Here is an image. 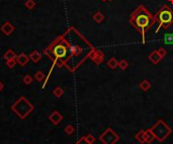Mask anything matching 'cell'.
Returning a JSON list of instances; mask_svg holds the SVG:
<instances>
[{
	"label": "cell",
	"instance_id": "obj_1",
	"mask_svg": "<svg viewBox=\"0 0 173 144\" xmlns=\"http://www.w3.org/2000/svg\"><path fill=\"white\" fill-rule=\"evenodd\" d=\"M130 22H131V24L133 25V26H135L140 31L143 37V42H145V33H146L147 29H148L154 22L152 15L145 9L144 6H140V7L132 14Z\"/></svg>",
	"mask_w": 173,
	"mask_h": 144
},
{
	"label": "cell",
	"instance_id": "obj_26",
	"mask_svg": "<svg viewBox=\"0 0 173 144\" xmlns=\"http://www.w3.org/2000/svg\"><path fill=\"white\" fill-rule=\"evenodd\" d=\"M35 5H36V3L33 1V0H27V3H25V6H27L29 9H31V8H33V7H35Z\"/></svg>",
	"mask_w": 173,
	"mask_h": 144
},
{
	"label": "cell",
	"instance_id": "obj_23",
	"mask_svg": "<svg viewBox=\"0 0 173 144\" xmlns=\"http://www.w3.org/2000/svg\"><path fill=\"white\" fill-rule=\"evenodd\" d=\"M85 139H86L87 142L90 143V144H93L95 142V138L93 137V135H91V134L86 135V136H85Z\"/></svg>",
	"mask_w": 173,
	"mask_h": 144
},
{
	"label": "cell",
	"instance_id": "obj_30",
	"mask_svg": "<svg viewBox=\"0 0 173 144\" xmlns=\"http://www.w3.org/2000/svg\"><path fill=\"white\" fill-rule=\"evenodd\" d=\"M2 89H3V84L0 82V91H2Z\"/></svg>",
	"mask_w": 173,
	"mask_h": 144
},
{
	"label": "cell",
	"instance_id": "obj_7",
	"mask_svg": "<svg viewBox=\"0 0 173 144\" xmlns=\"http://www.w3.org/2000/svg\"><path fill=\"white\" fill-rule=\"evenodd\" d=\"M49 119H50V121L52 122L54 125H58L60 122L62 121V119H63V116H62L58 111H55V112H53V113L51 114L50 117H49Z\"/></svg>",
	"mask_w": 173,
	"mask_h": 144
},
{
	"label": "cell",
	"instance_id": "obj_25",
	"mask_svg": "<svg viewBox=\"0 0 173 144\" xmlns=\"http://www.w3.org/2000/svg\"><path fill=\"white\" fill-rule=\"evenodd\" d=\"M22 81H23V83H24V84L29 85L31 82H33V78H31V76H29V75H27V76H25V77L23 78V80H22Z\"/></svg>",
	"mask_w": 173,
	"mask_h": 144
},
{
	"label": "cell",
	"instance_id": "obj_15",
	"mask_svg": "<svg viewBox=\"0 0 173 144\" xmlns=\"http://www.w3.org/2000/svg\"><path fill=\"white\" fill-rule=\"evenodd\" d=\"M2 30H3L4 33H6V34H9V33L13 30V27L11 26V24H10L9 22H7L2 26Z\"/></svg>",
	"mask_w": 173,
	"mask_h": 144
},
{
	"label": "cell",
	"instance_id": "obj_28",
	"mask_svg": "<svg viewBox=\"0 0 173 144\" xmlns=\"http://www.w3.org/2000/svg\"><path fill=\"white\" fill-rule=\"evenodd\" d=\"M76 144H90V143L87 142L86 139H85V137H82V138H80L78 141H77Z\"/></svg>",
	"mask_w": 173,
	"mask_h": 144
},
{
	"label": "cell",
	"instance_id": "obj_2",
	"mask_svg": "<svg viewBox=\"0 0 173 144\" xmlns=\"http://www.w3.org/2000/svg\"><path fill=\"white\" fill-rule=\"evenodd\" d=\"M155 19H157L159 21V26L156 29V32L159 31V29L161 28V27L168 28L173 23V11L168 6H164V7L158 12Z\"/></svg>",
	"mask_w": 173,
	"mask_h": 144
},
{
	"label": "cell",
	"instance_id": "obj_3",
	"mask_svg": "<svg viewBox=\"0 0 173 144\" xmlns=\"http://www.w3.org/2000/svg\"><path fill=\"white\" fill-rule=\"evenodd\" d=\"M150 130L152 131L154 136H155V139H157L160 142L165 140L172 132V129L163 120H159Z\"/></svg>",
	"mask_w": 173,
	"mask_h": 144
},
{
	"label": "cell",
	"instance_id": "obj_19",
	"mask_svg": "<svg viewBox=\"0 0 173 144\" xmlns=\"http://www.w3.org/2000/svg\"><path fill=\"white\" fill-rule=\"evenodd\" d=\"M93 18H94V20L96 21V22H101L102 20H103V14L102 13H100V12H96V13L94 14V16H93Z\"/></svg>",
	"mask_w": 173,
	"mask_h": 144
},
{
	"label": "cell",
	"instance_id": "obj_24",
	"mask_svg": "<svg viewBox=\"0 0 173 144\" xmlns=\"http://www.w3.org/2000/svg\"><path fill=\"white\" fill-rule=\"evenodd\" d=\"M36 79H37V81H43V80L45 79V75L42 73V72H38L37 74H36Z\"/></svg>",
	"mask_w": 173,
	"mask_h": 144
},
{
	"label": "cell",
	"instance_id": "obj_10",
	"mask_svg": "<svg viewBox=\"0 0 173 144\" xmlns=\"http://www.w3.org/2000/svg\"><path fill=\"white\" fill-rule=\"evenodd\" d=\"M136 139L139 141L141 144H144L145 142H146V138H145V131L144 130H141V131H139L138 133L136 134Z\"/></svg>",
	"mask_w": 173,
	"mask_h": 144
},
{
	"label": "cell",
	"instance_id": "obj_9",
	"mask_svg": "<svg viewBox=\"0 0 173 144\" xmlns=\"http://www.w3.org/2000/svg\"><path fill=\"white\" fill-rule=\"evenodd\" d=\"M91 59H92V61L96 63V65H98V63H100L102 61H103V54H102L101 52H99V50H96L94 54H92Z\"/></svg>",
	"mask_w": 173,
	"mask_h": 144
},
{
	"label": "cell",
	"instance_id": "obj_29",
	"mask_svg": "<svg viewBox=\"0 0 173 144\" xmlns=\"http://www.w3.org/2000/svg\"><path fill=\"white\" fill-rule=\"evenodd\" d=\"M15 63H16L15 60H8V61H7V65H8L9 68H13Z\"/></svg>",
	"mask_w": 173,
	"mask_h": 144
},
{
	"label": "cell",
	"instance_id": "obj_32",
	"mask_svg": "<svg viewBox=\"0 0 173 144\" xmlns=\"http://www.w3.org/2000/svg\"><path fill=\"white\" fill-rule=\"evenodd\" d=\"M108 1H112V0H108Z\"/></svg>",
	"mask_w": 173,
	"mask_h": 144
},
{
	"label": "cell",
	"instance_id": "obj_6",
	"mask_svg": "<svg viewBox=\"0 0 173 144\" xmlns=\"http://www.w3.org/2000/svg\"><path fill=\"white\" fill-rule=\"evenodd\" d=\"M99 140L103 144H115L119 140V137L112 128H107L100 135Z\"/></svg>",
	"mask_w": 173,
	"mask_h": 144
},
{
	"label": "cell",
	"instance_id": "obj_18",
	"mask_svg": "<svg viewBox=\"0 0 173 144\" xmlns=\"http://www.w3.org/2000/svg\"><path fill=\"white\" fill-rule=\"evenodd\" d=\"M15 54H14L13 52H12V50H8L7 52H6L5 54H4V58L6 59V60H14V59H15Z\"/></svg>",
	"mask_w": 173,
	"mask_h": 144
},
{
	"label": "cell",
	"instance_id": "obj_16",
	"mask_svg": "<svg viewBox=\"0 0 173 144\" xmlns=\"http://www.w3.org/2000/svg\"><path fill=\"white\" fill-rule=\"evenodd\" d=\"M107 65L110 68V69L114 70V69H116V67L119 65V62L116 61V59L112 58V59H110V60L107 62Z\"/></svg>",
	"mask_w": 173,
	"mask_h": 144
},
{
	"label": "cell",
	"instance_id": "obj_8",
	"mask_svg": "<svg viewBox=\"0 0 173 144\" xmlns=\"http://www.w3.org/2000/svg\"><path fill=\"white\" fill-rule=\"evenodd\" d=\"M149 60H150L154 65H157V63L162 60V56L159 54L158 50H154V52H151L150 56H149Z\"/></svg>",
	"mask_w": 173,
	"mask_h": 144
},
{
	"label": "cell",
	"instance_id": "obj_17",
	"mask_svg": "<svg viewBox=\"0 0 173 144\" xmlns=\"http://www.w3.org/2000/svg\"><path fill=\"white\" fill-rule=\"evenodd\" d=\"M31 61H33L35 63H37V62H38V61L40 60V54L38 52H37V50H35V52H33L31 54Z\"/></svg>",
	"mask_w": 173,
	"mask_h": 144
},
{
	"label": "cell",
	"instance_id": "obj_31",
	"mask_svg": "<svg viewBox=\"0 0 173 144\" xmlns=\"http://www.w3.org/2000/svg\"><path fill=\"white\" fill-rule=\"evenodd\" d=\"M102 1H106V0H102Z\"/></svg>",
	"mask_w": 173,
	"mask_h": 144
},
{
	"label": "cell",
	"instance_id": "obj_4",
	"mask_svg": "<svg viewBox=\"0 0 173 144\" xmlns=\"http://www.w3.org/2000/svg\"><path fill=\"white\" fill-rule=\"evenodd\" d=\"M11 109L15 112L16 115H18L21 119H23V118H25L31 111H33V106L25 98L21 97V98H19L18 100L14 103V105H12Z\"/></svg>",
	"mask_w": 173,
	"mask_h": 144
},
{
	"label": "cell",
	"instance_id": "obj_21",
	"mask_svg": "<svg viewBox=\"0 0 173 144\" xmlns=\"http://www.w3.org/2000/svg\"><path fill=\"white\" fill-rule=\"evenodd\" d=\"M74 131H75V128H74V126H72V125H68V126H66L65 132L67 133L68 135H72L74 133Z\"/></svg>",
	"mask_w": 173,
	"mask_h": 144
},
{
	"label": "cell",
	"instance_id": "obj_13",
	"mask_svg": "<svg viewBox=\"0 0 173 144\" xmlns=\"http://www.w3.org/2000/svg\"><path fill=\"white\" fill-rule=\"evenodd\" d=\"M163 41L165 44H173V33H166L164 35Z\"/></svg>",
	"mask_w": 173,
	"mask_h": 144
},
{
	"label": "cell",
	"instance_id": "obj_12",
	"mask_svg": "<svg viewBox=\"0 0 173 144\" xmlns=\"http://www.w3.org/2000/svg\"><path fill=\"white\" fill-rule=\"evenodd\" d=\"M27 62H29V58H27L24 54H21L20 56H17V63H19V65H27Z\"/></svg>",
	"mask_w": 173,
	"mask_h": 144
},
{
	"label": "cell",
	"instance_id": "obj_11",
	"mask_svg": "<svg viewBox=\"0 0 173 144\" xmlns=\"http://www.w3.org/2000/svg\"><path fill=\"white\" fill-rule=\"evenodd\" d=\"M145 138H146V142L147 143H151L152 141L155 139V136L152 133V131L149 129V130L145 131Z\"/></svg>",
	"mask_w": 173,
	"mask_h": 144
},
{
	"label": "cell",
	"instance_id": "obj_20",
	"mask_svg": "<svg viewBox=\"0 0 173 144\" xmlns=\"http://www.w3.org/2000/svg\"><path fill=\"white\" fill-rule=\"evenodd\" d=\"M64 94V91H63V89H61V88H56L54 90V95H55V97H57V98H60V97L62 96V95Z\"/></svg>",
	"mask_w": 173,
	"mask_h": 144
},
{
	"label": "cell",
	"instance_id": "obj_27",
	"mask_svg": "<svg viewBox=\"0 0 173 144\" xmlns=\"http://www.w3.org/2000/svg\"><path fill=\"white\" fill-rule=\"evenodd\" d=\"M158 52H159V54L162 56V58H164V56L167 54V52H166L164 48H159V50H158Z\"/></svg>",
	"mask_w": 173,
	"mask_h": 144
},
{
	"label": "cell",
	"instance_id": "obj_14",
	"mask_svg": "<svg viewBox=\"0 0 173 144\" xmlns=\"http://www.w3.org/2000/svg\"><path fill=\"white\" fill-rule=\"evenodd\" d=\"M140 88L142 89V90L144 91V92H146V91L150 90V88H151L150 82L147 81V80H144V81H143V82L140 84Z\"/></svg>",
	"mask_w": 173,
	"mask_h": 144
},
{
	"label": "cell",
	"instance_id": "obj_5",
	"mask_svg": "<svg viewBox=\"0 0 173 144\" xmlns=\"http://www.w3.org/2000/svg\"><path fill=\"white\" fill-rule=\"evenodd\" d=\"M53 52H54V56H56L55 62H56V63L59 65V67H61V65L64 63V61H63L64 58L67 56V54H68L67 46L64 45V44H62V43H59L53 48Z\"/></svg>",
	"mask_w": 173,
	"mask_h": 144
},
{
	"label": "cell",
	"instance_id": "obj_22",
	"mask_svg": "<svg viewBox=\"0 0 173 144\" xmlns=\"http://www.w3.org/2000/svg\"><path fill=\"white\" fill-rule=\"evenodd\" d=\"M128 65H129V63H128L127 61L125 60H121V62H119V67L121 68V70H125L128 68Z\"/></svg>",
	"mask_w": 173,
	"mask_h": 144
}]
</instances>
